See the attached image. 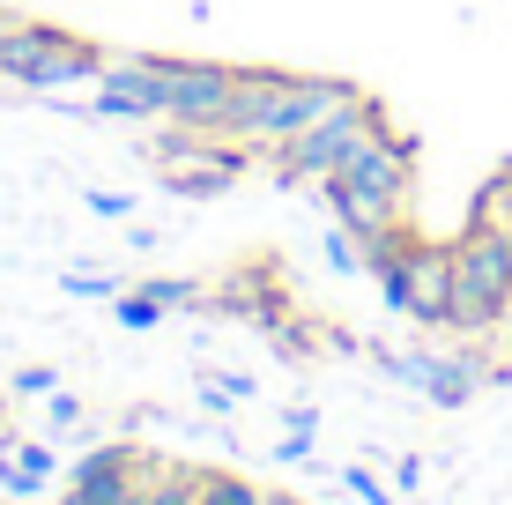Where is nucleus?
Wrapping results in <instances>:
<instances>
[{
	"label": "nucleus",
	"instance_id": "f257e3e1",
	"mask_svg": "<svg viewBox=\"0 0 512 505\" xmlns=\"http://www.w3.org/2000/svg\"><path fill=\"white\" fill-rule=\"evenodd\" d=\"M349 97H364L349 75H282V67H245L223 134L282 149V142H297V134H312L327 112H342Z\"/></svg>",
	"mask_w": 512,
	"mask_h": 505
},
{
	"label": "nucleus",
	"instance_id": "f03ea898",
	"mask_svg": "<svg viewBox=\"0 0 512 505\" xmlns=\"http://www.w3.org/2000/svg\"><path fill=\"white\" fill-rule=\"evenodd\" d=\"M409 179H416V142H409V134H379L357 164L327 171L320 186H327L334 216H342L357 238H372V231H386V223L409 216Z\"/></svg>",
	"mask_w": 512,
	"mask_h": 505
},
{
	"label": "nucleus",
	"instance_id": "7ed1b4c3",
	"mask_svg": "<svg viewBox=\"0 0 512 505\" xmlns=\"http://www.w3.org/2000/svg\"><path fill=\"white\" fill-rule=\"evenodd\" d=\"M379 134H394L386 104H379V97H349L342 112H327L312 134H297V142L275 149V179H282V186H290V179H327V171L357 164V156L372 149Z\"/></svg>",
	"mask_w": 512,
	"mask_h": 505
},
{
	"label": "nucleus",
	"instance_id": "20e7f679",
	"mask_svg": "<svg viewBox=\"0 0 512 505\" xmlns=\"http://www.w3.org/2000/svg\"><path fill=\"white\" fill-rule=\"evenodd\" d=\"M512 312V238L498 231H461L453 238V320L461 335H490Z\"/></svg>",
	"mask_w": 512,
	"mask_h": 505
},
{
	"label": "nucleus",
	"instance_id": "39448f33",
	"mask_svg": "<svg viewBox=\"0 0 512 505\" xmlns=\"http://www.w3.org/2000/svg\"><path fill=\"white\" fill-rule=\"evenodd\" d=\"M0 75L30 82V90H52V82H90V75H104V52L90 38H67V30H52V23H23V15H15L8 38H0Z\"/></svg>",
	"mask_w": 512,
	"mask_h": 505
},
{
	"label": "nucleus",
	"instance_id": "423d86ee",
	"mask_svg": "<svg viewBox=\"0 0 512 505\" xmlns=\"http://www.w3.org/2000/svg\"><path fill=\"white\" fill-rule=\"evenodd\" d=\"M149 164L171 179V194L201 201V194H216V186L245 179V164H253V156L223 142V127H179V134H164V142L149 149Z\"/></svg>",
	"mask_w": 512,
	"mask_h": 505
},
{
	"label": "nucleus",
	"instance_id": "0eeeda50",
	"mask_svg": "<svg viewBox=\"0 0 512 505\" xmlns=\"http://www.w3.org/2000/svg\"><path fill=\"white\" fill-rule=\"evenodd\" d=\"M245 67H216V60H164V112L179 127H223L231 119Z\"/></svg>",
	"mask_w": 512,
	"mask_h": 505
},
{
	"label": "nucleus",
	"instance_id": "6e6552de",
	"mask_svg": "<svg viewBox=\"0 0 512 505\" xmlns=\"http://www.w3.org/2000/svg\"><path fill=\"white\" fill-rule=\"evenodd\" d=\"M149 476H156V461L141 454V446H97V454L75 468V491L60 505H141Z\"/></svg>",
	"mask_w": 512,
	"mask_h": 505
},
{
	"label": "nucleus",
	"instance_id": "1a4fd4ad",
	"mask_svg": "<svg viewBox=\"0 0 512 505\" xmlns=\"http://www.w3.org/2000/svg\"><path fill=\"white\" fill-rule=\"evenodd\" d=\"M394 312H409L416 327H446L453 320V246L416 238L409 268H401V290H394Z\"/></svg>",
	"mask_w": 512,
	"mask_h": 505
},
{
	"label": "nucleus",
	"instance_id": "9d476101",
	"mask_svg": "<svg viewBox=\"0 0 512 505\" xmlns=\"http://www.w3.org/2000/svg\"><path fill=\"white\" fill-rule=\"evenodd\" d=\"M475 379H483V372H475L468 357H446V364H431V357H423V379H416V387L431 394L438 409H461L468 394H475Z\"/></svg>",
	"mask_w": 512,
	"mask_h": 505
},
{
	"label": "nucleus",
	"instance_id": "9b49d317",
	"mask_svg": "<svg viewBox=\"0 0 512 505\" xmlns=\"http://www.w3.org/2000/svg\"><path fill=\"white\" fill-rule=\"evenodd\" d=\"M468 231L512 238V164L498 171V179H483V194H475V208H468Z\"/></svg>",
	"mask_w": 512,
	"mask_h": 505
},
{
	"label": "nucleus",
	"instance_id": "f8f14e48",
	"mask_svg": "<svg viewBox=\"0 0 512 505\" xmlns=\"http://www.w3.org/2000/svg\"><path fill=\"white\" fill-rule=\"evenodd\" d=\"M141 505H201V468H164V461H156Z\"/></svg>",
	"mask_w": 512,
	"mask_h": 505
},
{
	"label": "nucleus",
	"instance_id": "ddd939ff",
	"mask_svg": "<svg viewBox=\"0 0 512 505\" xmlns=\"http://www.w3.org/2000/svg\"><path fill=\"white\" fill-rule=\"evenodd\" d=\"M201 505H268V491H253L231 468H201Z\"/></svg>",
	"mask_w": 512,
	"mask_h": 505
},
{
	"label": "nucleus",
	"instance_id": "4468645a",
	"mask_svg": "<svg viewBox=\"0 0 512 505\" xmlns=\"http://www.w3.org/2000/svg\"><path fill=\"white\" fill-rule=\"evenodd\" d=\"M156 320H164V298H156V290H141V298H119V327H134V335H141V327H156Z\"/></svg>",
	"mask_w": 512,
	"mask_h": 505
},
{
	"label": "nucleus",
	"instance_id": "2eb2a0df",
	"mask_svg": "<svg viewBox=\"0 0 512 505\" xmlns=\"http://www.w3.org/2000/svg\"><path fill=\"white\" fill-rule=\"evenodd\" d=\"M349 491H357V498H372V505H394V498L379 491V476H372V468H349Z\"/></svg>",
	"mask_w": 512,
	"mask_h": 505
}]
</instances>
